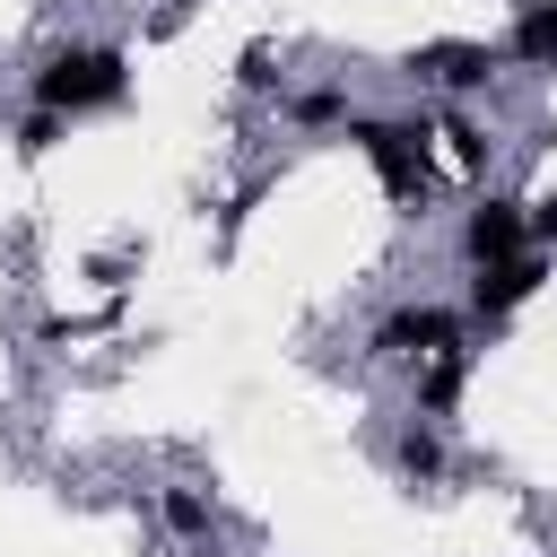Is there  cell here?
I'll return each mask as SVG.
<instances>
[{
    "instance_id": "cell-13",
    "label": "cell",
    "mask_w": 557,
    "mask_h": 557,
    "mask_svg": "<svg viewBox=\"0 0 557 557\" xmlns=\"http://www.w3.org/2000/svg\"><path fill=\"white\" fill-rule=\"evenodd\" d=\"M522 235H531V244H540V252H557V191H548V200H531V209H522Z\"/></svg>"
},
{
    "instance_id": "cell-7",
    "label": "cell",
    "mask_w": 557,
    "mask_h": 557,
    "mask_svg": "<svg viewBox=\"0 0 557 557\" xmlns=\"http://www.w3.org/2000/svg\"><path fill=\"white\" fill-rule=\"evenodd\" d=\"M418 366H426V374H418V409L444 418V409L461 400V383H470V348L453 339V348H435V357H418Z\"/></svg>"
},
{
    "instance_id": "cell-12",
    "label": "cell",
    "mask_w": 557,
    "mask_h": 557,
    "mask_svg": "<svg viewBox=\"0 0 557 557\" xmlns=\"http://www.w3.org/2000/svg\"><path fill=\"white\" fill-rule=\"evenodd\" d=\"M339 113H348L339 87H305V96H296V122H339Z\"/></svg>"
},
{
    "instance_id": "cell-11",
    "label": "cell",
    "mask_w": 557,
    "mask_h": 557,
    "mask_svg": "<svg viewBox=\"0 0 557 557\" xmlns=\"http://www.w3.org/2000/svg\"><path fill=\"white\" fill-rule=\"evenodd\" d=\"M61 131H70V113H52V104H35V113L17 122V157H44V148H61Z\"/></svg>"
},
{
    "instance_id": "cell-10",
    "label": "cell",
    "mask_w": 557,
    "mask_h": 557,
    "mask_svg": "<svg viewBox=\"0 0 557 557\" xmlns=\"http://www.w3.org/2000/svg\"><path fill=\"white\" fill-rule=\"evenodd\" d=\"M165 531H174V540H209V496H200V487H174V496H165Z\"/></svg>"
},
{
    "instance_id": "cell-14",
    "label": "cell",
    "mask_w": 557,
    "mask_h": 557,
    "mask_svg": "<svg viewBox=\"0 0 557 557\" xmlns=\"http://www.w3.org/2000/svg\"><path fill=\"white\" fill-rule=\"evenodd\" d=\"M444 139L461 148V165H487V139H479V122H470V113H453V122H444Z\"/></svg>"
},
{
    "instance_id": "cell-2",
    "label": "cell",
    "mask_w": 557,
    "mask_h": 557,
    "mask_svg": "<svg viewBox=\"0 0 557 557\" xmlns=\"http://www.w3.org/2000/svg\"><path fill=\"white\" fill-rule=\"evenodd\" d=\"M357 148H366V165L383 174L392 200H418V191H426V122L366 113V122H357Z\"/></svg>"
},
{
    "instance_id": "cell-9",
    "label": "cell",
    "mask_w": 557,
    "mask_h": 557,
    "mask_svg": "<svg viewBox=\"0 0 557 557\" xmlns=\"http://www.w3.org/2000/svg\"><path fill=\"white\" fill-rule=\"evenodd\" d=\"M392 461H400V470H409V479H426V487H435V479H444V444H435V435H426V426H409V435H400V444H392Z\"/></svg>"
},
{
    "instance_id": "cell-3",
    "label": "cell",
    "mask_w": 557,
    "mask_h": 557,
    "mask_svg": "<svg viewBox=\"0 0 557 557\" xmlns=\"http://www.w3.org/2000/svg\"><path fill=\"white\" fill-rule=\"evenodd\" d=\"M540 278H548V252H505V261H479V278H470V313H479V322H505L522 296H540Z\"/></svg>"
},
{
    "instance_id": "cell-1",
    "label": "cell",
    "mask_w": 557,
    "mask_h": 557,
    "mask_svg": "<svg viewBox=\"0 0 557 557\" xmlns=\"http://www.w3.org/2000/svg\"><path fill=\"white\" fill-rule=\"evenodd\" d=\"M122 96H131V61L113 44H70L35 70V104H52V113H96V104H122Z\"/></svg>"
},
{
    "instance_id": "cell-5",
    "label": "cell",
    "mask_w": 557,
    "mask_h": 557,
    "mask_svg": "<svg viewBox=\"0 0 557 557\" xmlns=\"http://www.w3.org/2000/svg\"><path fill=\"white\" fill-rule=\"evenodd\" d=\"M409 70H418V78H435V87H453V96H470V87H487V78H496V52H487V44H470V35H435V44H418V52H409Z\"/></svg>"
},
{
    "instance_id": "cell-6",
    "label": "cell",
    "mask_w": 557,
    "mask_h": 557,
    "mask_svg": "<svg viewBox=\"0 0 557 557\" xmlns=\"http://www.w3.org/2000/svg\"><path fill=\"white\" fill-rule=\"evenodd\" d=\"M531 235H522V200H505V191H487L470 218H461V252H470V270L479 261H505V252H522Z\"/></svg>"
},
{
    "instance_id": "cell-4",
    "label": "cell",
    "mask_w": 557,
    "mask_h": 557,
    "mask_svg": "<svg viewBox=\"0 0 557 557\" xmlns=\"http://www.w3.org/2000/svg\"><path fill=\"white\" fill-rule=\"evenodd\" d=\"M453 339H461V313H444V305H392L374 322V357H435Z\"/></svg>"
},
{
    "instance_id": "cell-8",
    "label": "cell",
    "mask_w": 557,
    "mask_h": 557,
    "mask_svg": "<svg viewBox=\"0 0 557 557\" xmlns=\"http://www.w3.org/2000/svg\"><path fill=\"white\" fill-rule=\"evenodd\" d=\"M513 61H531V70H557V0H522L513 9V44H505Z\"/></svg>"
}]
</instances>
